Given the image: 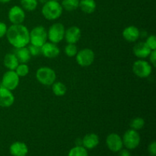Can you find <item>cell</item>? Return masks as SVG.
I'll use <instances>...</instances> for the list:
<instances>
[{
	"mask_svg": "<svg viewBox=\"0 0 156 156\" xmlns=\"http://www.w3.org/2000/svg\"><path fill=\"white\" fill-rule=\"evenodd\" d=\"M5 36L9 44L15 49L27 47L30 44V31L22 24H12L8 27Z\"/></svg>",
	"mask_w": 156,
	"mask_h": 156,
	"instance_id": "1",
	"label": "cell"
},
{
	"mask_svg": "<svg viewBox=\"0 0 156 156\" xmlns=\"http://www.w3.org/2000/svg\"><path fill=\"white\" fill-rule=\"evenodd\" d=\"M62 5L60 3L54 0H48L43 4L41 12L44 18L49 21H54L58 19L62 14Z\"/></svg>",
	"mask_w": 156,
	"mask_h": 156,
	"instance_id": "2",
	"label": "cell"
},
{
	"mask_svg": "<svg viewBox=\"0 0 156 156\" xmlns=\"http://www.w3.org/2000/svg\"><path fill=\"white\" fill-rule=\"evenodd\" d=\"M36 78L38 82L45 86H50L56 82V74L53 69L43 66L36 72Z\"/></svg>",
	"mask_w": 156,
	"mask_h": 156,
	"instance_id": "3",
	"label": "cell"
},
{
	"mask_svg": "<svg viewBox=\"0 0 156 156\" xmlns=\"http://www.w3.org/2000/svg\"><path fill=\"white\" fill-rule=\"evenodd\" d=\"M47 31L43 26H37L30 31V44L42 47L47 41Z\"/></svg>",
	"mask_w": 156,
	"mask_h": 156,
	"instance_id": "4",
	"label": "cell"
},
{
	"mask_svg": "<svg viewBox=\"0 0 156 156\" xmlns=\"http://www.w3.org/2000/svg\"><path fill=\"white\" fill-rule=\"evenodd\" d=\"M122 140L123 146L129 150H132L136 149L140 146L141 138L138 131L130 129L125 132Z\"/></svg>",
	"mask_w": 156,
	"mask_h": 156,
	"instance_id": "5",
	"label": "cell"
},
{
	"mask_svg": "<svg viewBox=\"0 0 156 156\" xmlns=\"http://www.w3.org/2000/svg\"><path fill=\"white\" fill-rule=\"evenodd\" d=\"M133 72L139 78H148L152 72V66L149 62L144 59H138L135 61L132 66Z\"/></svg>",
	"mask_w": 156,
	"mask_h": 156,
	"instance_id": "6",
	"label": "cell"
},
{
	"mask_svg": "<svg viewBox=\"0 0 156 156\" xmlns=\"http://www.w3.org/2000/svg\"><path fill=\"white\" fill-rule=\"evenodd\" d=\"M65 30V27L61 23L53 24L47 30V38L53 44H59L64 39Z\"/></svg>",
	"mask_w": 156,
	"mask_h": 156,
	"instance_id": "7",
	"label": "cell"
},
{
	"mask_svg": "<svg viewBox=\"0 0 156 156\" xmlns=\"http://www.w3.org/2000/svg\"><path fill=\"white\" fill-rule=\"evenodd\" d=\"M95 54L94 51L89 48H85L78 51L76 55V59L77 63L82 67H88L94 62Z\"/></svg>",
	"mask_w": 156,
	"mask_h": 156,
	"instance_id": "8",
	"label": "cell"
},
{
	"mask_svg": "<svg viewBox=\"0 0 156 156\" xmlns=\"http://www.w3.org/2000/svg\"><path fill=\"white\" fill-rule=\"evenodd\" d=\"M20 77L15 70H9L3 75L1 85L10 91H13L19 85Z\"/></svg>",
	"mask_w": 156,
	"mask_h": 156,
	"instance_id": "9",
	"label": "cell"
},
{
	"mask_svg": "<svg viewBox=\"0 0 156 156\" xmlns=\"http://www.w3.org/2000/svg\"><path fill=\"white\" fill-rule=\"evenodd\" d=\"M8 18L12 24H21L25 19V12L21 6H12L9 11Z\"/></svg>",
	"mask_w": 156,
	"mask_h": 156,
	"instance_id": "10",
	"label": "cell"
},
{
	"mask_svg": "<svg viewBox=\"0 0 156 156\" xmlns=\"http://www.w3.org/2000/svg\"><path fill=\"white\" fill-rule=\"evenodd\" d=\"M106 144L108 149L113 152H118L123 149V140L120 135L115 133L109 134L106 139Z\"/></svg>",
	"mask_w": 156,
	"mask_h": 156,
	"instance_id": "11",
	"label": "cell"
},
{
	"mask_svg": "<svg viewBox=\"0 0 156 156\" xmlns=\"http://www.w3.org/2000/svg\"><path fill=\"white\" fill-rule=\"evenodd\" d=\"M15 102V96L12 91L0 85V107L9 108Z\"/></svg>",
	"mask_w": 156,
	"mask_h": 156,
	"instance_id": "12",
	"label": "cell"
},
{
	"mask_svg": "<svg viewBox=\"0 0 156 156\" xmlns=\"http://www.w3.org/2000/svg\"><path fill=\"white\" fill-rule=\"evenodd\" d=\"M41 49V54L45 57L49 59H53L58 56L60 53L59 47H57L56 44H53L52 42H46L42 47Z\"/></svg>",
	"mask_w": 156,
	"mask_h": 156,
	"instance_id": "13",
	"label": "cell"
},
{
	"mask_svg": "<svg viewBox=\"0 0 156 156\" xmlns=\"http://www.w3.org/2000/svg\"><path fill=\"white\" fill-rule=\"evenodd\" d=\"M82 36L81 29L77 26H72L65 30L64 39L68 44H76L80 40Z\"/></svg>",
	"mask_w": 156,
	"mask_h": 156,
	"instance_id": "14",
	"label": "cell"
},
{
	"mask_svg": "<svg viewBox=\"0 0 156 156\" xmlns=\"http://www.w3.org/2000/svg\"><path fill=\"white\" fill-rule=\"evenodd\" d=\"M151 50L149 47V46L146 44V42H139L133 47V52L134 55L136 56L139 59H146V58L149 57V54H150Z\"/></svg>",
	"mask_w": 156,
	"mask_h": 156,
	"instance_id": "15",
	"label": "cell"
},
{
	"mask_svg": "<svg viewBox=\"0 0 156 156\" xmlns=\"http://www.w3.org/2000/svg\"><path fill=\"white\" fill-rule=\"evenodd\" d=\"M123 37L124 38L125 41L128 42H135L139 39L140 36V31L136 26L130 25L125 27L123 30Z\"/></svg>",
	"mask_w": 156,
	"mask_h": 156,
	"instance_id": "16",
	"label": "cell"
},
{
	"mask_svg": "<svg viewBox=\"0 0 156 156\" xmlns=\"http://www.w3.org/2000/svg\"><path fill=\"white\" fill-rule=\"evenodd\" d=\"M9 152L12 156H26L28 153V147L23 142H15L10 146Z\"/></svg>",
	"mask_w": 156,
	"mask_h": 156,
	"instance_id": "17",
	"label": "cell"
},
{
	"mask_svg": "<svg viewBox=\"0 0 156 156\" xmlns=\"http://www.w3.org/2000/svg\"><path fill=\"white\" fill-rule=\"evenodd\" d=\"M82 141V146H84L85 149H93L97 147L98 145L99 144V137L97 134L91 133L86 134L83 137Z\"/></svg>",
	"mask_w": 156,
	"mask_h": 156,
	"instance_id": "18",
	"label": "cell"
},
{
	"mask_svg": "<svg viewBox=\"0 0 156 156\" xmlns=\"http://www.w3.org/2000/svg\"><path fill=\"white\" fill-rule=\"evenodd\" d=\"M15 55L16 56L19 63H27L30 61V57H31V55L29 52L27 46L21 47V48H17Z\"/></svg>",
	"mask_w": 156,
	"mask_h": 156,
	"instance_id": "19",
	"label": "cell"
},
{
	"mask_svg": "<svg viewBox=\"0 0 156 156\" xmlns=\"http://www.w3.org/2000/svg\"><path fill=\"white\" fill-rule=\"evenodd\" d=\"M97 5L94 0H79V6L81 10L85 14H91L96 10Z\"/></svg>",
	"mask_w": 156,
	"mask_h": 156,
	"instance_id": "20",
	"label": "cell"
},
{
	"mask_svg": "<svg viewBox=\"0 0 156 156\" xmlns=\"http://www.w3.org/2000/svg\"><path fill=\"white\" fill-rule=\"evenodd\" d=\"M3 63L9 70H15L19 64V62L15 53H7L4 57Z\"/></svg>",
	"mask_w": 156,
	"mask_h": 156,
	"instance_id": "21",
	"label": "cell"
},
{
	"mask_svg": "<svg viewBox=\"0 0 156 156\" xmlns=\"http://www.w3.org/2000/svg\"><path fill=\"white\" fill-rule=\"evenodd\" d=\"M52 90L53 94L58 97L63 96L66 93L67 88L66 86L61 82H55L52 85Z\"/></svg>",
	"mask_w": 156,
	"mask_h": 156,
	"instance_id": "22",
	"label": "cell"
},
{
	"mask_svg": "<svg viewBox=\"0 0 156 156\" xmlns=\"http://www.w3.org/2000/svg\"><path fill=\"white\" fill-rule=\"evenodd\" d=\"M61 5L67 12H73L79 8V0H62Z\"/></svg>",
	"mask_w": 156,
	"mask_h": 156,
	"instance_id": "23",
	"label": "cell"
},
{
	"mask_svg": "<svg viewBox=\"0 0 156 156\" xmlns=\"http://www.w3.org/2000/svg\"><path fill=\"white\" fill-rule=\"evenodd\" d=\"M21 7L27 12H33L38 5L37 0H20Z\"/></svg>",
	"mask_w": 156,
	"mask_h": 156,
	"instance_id": "24",
	"label": "cell"
},
{
	"mask_svg": "<svg viewBox=\"0 0 156 156\" xmlns=\"http://www.w3.org/2000/svg\"><path fill=\"white\" fill-rule=\"evenodd\" d=\"M68 156H88V150L82 146H76L70 149Z\"/></svg>",
	"mask_w": 156,
	"mask_h": 156,
	"instance_id": "25",
	"label": "cell"
},
{
	"mask_svg": "<svg viewBox=\"0 0 156 156\" xmlns=\"http://www.w3.org/2000/svg\"><path fill=\"white\" fill-rule=\"evenodd\" d=\"M145 125V120L142 117H136V118L133 119L130 122V126L131 129H134V130H140Z\"/></svg>",
	"mask_w": 156,
	"mask_h": 156,
	"instance_id": "26",
	"label": "cell"
},
{
	"mask_svg": "<svg viewBox=\"0 0 156 156\" xmlns=\"http://www.w3.org/2000/svg\"><path fill=\"white\" fill-rule=\"evenodd\" d=\"M15 71L19 77H24L29 73V67L27 63H19Z\"/></svg>",
	"mask_w": 156,
	"mask_h": 156,
	"instance_id": "27",
	"label": "cell"
},
{
	"mask_svg": "<svg viewBox=\"0 0 156 156\" xmlns=\"http://www.w3.org/2000/svg\"><path fill=\"white\" fill-rule=\"evenodd\" d=\"M64 52H65L66 55L67 56H69V57H73V56H76V55L77 54L78 48L76 44H68L65 47Z\"/></svg>",
	"mask_w": 156,
	"mask_h": 156,
	"instance_id": "28",
	"label": "cell"
},
{
	"mask_svg": "<svg viewBox=\"0 0 156 156\" xmlns=\"http://www.w3.org/2000/svg\"><path fill=\"white\" fill-rule=\"evenodd\" d=\"M27 46H28L27 48H28V50L31 56H37L40 54H41V47H37V46L33 45V44H29Z\"/></svg>",
	"mask_w": 156,
	"mask_h": 156,
	"instance_id": "29",
	"label": "cell"
},
{
	"mask_svg": "<svg viewBox=\"0 0 156 156\" xmlns=\"http://www.w3.org/2000/svg\"><path fill=\"white\" fill-rule=\"evenodd\" d=\"M146 44L152 50H156V37L155 35H150L146 41Z\"/></svg>",
	"mask_w": 156,
	"mask_h": 156,
	"instance_id": "30",
	"label": "cell"
},
{
	"mask_svg": "<svg viewBox=\"0 0 156 156\" xmlns=\"http://www.w3.org/2000/svg\"><path fill=\"white\" fill-rule=\"evenodd\" d=\"M148 152H149V155L151 156L156 155V143L155 141L152 142V143L149 145V147H148Z\"/></svg>",
	"mask_w": 156,
	"mask_h": 156,
	"instance_id": "31",
	"label": "cell"
},
{
	"mask_svg": "<svg viewBox=\"0 0 156 156\" xmlns=\"http://www.w3.org/2000/svg\"><path fill=\"white\" fill-rule=\"evenodd\" d=\"M7 25H6L4 22H2V21H0V38L5 36L6 32H7Z\"/></svg>",
	"mask_w": 156,
	"mask_h": 156,
	"instance_id": "32",
	"label": "cell"
},
{
	"mask_svg": "<svg viewBox=\"0 0 156 156\" xmlns=\"http://www.w3.org/2000/svg\"><path fill=\"white\" fill-rule=\"evenodd\" d=\"M150 59V64L153 67L156 66V50H152L149 56Z\"/></svg>",
	"mask_w": 156,
	"mask_h": 156,
	"instance_id": "33",
	"label": "cell"
},
{
	"mask_svg": "<svg viewBox=\"0 0 156 156\" xmlns=\"http://www.w3.org/2000/svg\"><path fill=\"white\" fill-rule=\"evenodd\" d=\"M119 152V156H131V153L129 152V149H123L120 151Z\"/></svg>",
	"mask_w": 156,
	"mask_h": 156,
	"instance_id": "34",
	"label": "cell"
},
{
	"mask_svg": "<svg viewBox=\"0 0 156 156\" xmlns=\"http://www.w3.org/2000/svg\"><path fill=\"white\" fill-rule=\"evenodd\" d=\"M12 0H0V3H8L9 2H11Z\"/></svg>",
	"mask_w": 156,
	"mask_h": 156,
	"instance_id": "35",
	"label": "cell"
},
{
	"mask_svg": "<svg viewBox=\"0 0 156 156\" xmlns=\"http://www.w3.org/2000/svg\"><path fill=\"white\" fill-rule=\"evenodd\" d=\"M47 1H48V0H37L38 2H41V3H42V4H44V3L47 2Z\"/></svg>",
	"mask_w": 156,
	"mask_h": 156,
	"instance_id": "36",
	"label": "cell"
},
{
	"mask_svg": "<svg viewBox=\"0 0 156 156\" xmlns=\"http://www.w3.org/2000/svg\"><path fill=\"white\" fill-rule=\"evenodd\" d=\"M54 1H57V2H59V0H54Z\"/></svg>",
	"mask_w": 156,
	"mask_h": 156,
	"instance_id": "37",
	"label": "cell"
}]
</instances>
